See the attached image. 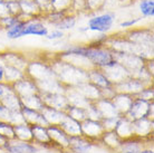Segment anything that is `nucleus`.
Segmentation results:
<instances>
[{
    "label": "nucleus",
    "instance_id": "nucleus-14",
    "mask_svg": "<svg viewBox=\"0 0 154 153\" xmlns=\"http://www.w3.org/2000/svg\"><path fill=\"white\" fill-rule=\"evenodd\" d=\"M102 138H103L106 145L112 146V148H117V146H121V144H122V139L119 138L114 130L105 131L102 135Z\"/></svg>",
    "mask_w": 154,
    "mask_h": 153
},
{
    "label": "nucleus",
    "instance_id": "nucleus-22",
    "mask_svg": "<svg viewBox=\"0 0 154 153\" xmlns=\"http://www.w3.org/2000/svg\"><path fill=\"white\" fill-rule=\"evenodd\" d=\"M5 80V66L0 63V83Z\"/></svg>",
    "mask_w": 154,
    "mask_h": 153
},
{
    "label": "nucleus",
    "instance_id": "nucleus-23",
    "mask_svg": "<svg viewBox=\"0 0 154 153\" xmlns=\"http://www.w3.org/2000/svg\"><path fill=\"white\" fill-rule=\"evenodd\" d=\"M8 140L6 138H5V136H2V135H1V134H0V145L1 146H4V144L5 143H6V142H7Z\"/></svg>",
    "mask_w": 154,
    "mask_h": 153
},
{
    "label": "nucleus",
    "instance_id": "nucleus-9",
    "mask_svg": "<svg viewBox=\"0 0 154 153\" xmlns=\"http://www.w3.org/2000/svg\"><path fill=\"white\" fill-rule=\"evenodd\" d=\"M30 129L34 143L36 142L37 144H53L47 126L40 125V124H32L30 125Z\"/></svg>",
    "mask_w": 154,
    "mask_h": 153
},
{
    "label": "nucleus",
    "instance_id": "nucleus-2",
    "mask_svg": "<svg viewBox=\"0 0 154 153\" xmlns=\"http://www.w3.org/2000/svg\"><path fill=\"white\" fill-rule=\"evenodd\" d=\"M114 19H115V15L112 12H106L103 15L95 16L88 20V27L86 28V30L106 33L112 29Z\"/></svg>",
    "mask_w": 154,
    "mask_h": 153
},
{
    "label": "nucleus",
    "instance_id": "nucleus-11",
    "mask_svg": "<svg viewBox=\"0 0 154 153\" xmlns=\"http://www.w3.org/2000/svg\"><path fill=\"white\" fill-rule=\"evenodd\" d=\"M48 34V29L44 23L39 21H30L26 23L23 29V36H28V35H35V36H42L46 37Z\"/></svg>",
    "mask_w": 154,
    "mask_h": 153
},
{
    "label": "nucleus",
    "instance_id": "nucleus-10",
    "mask_svg": "<svg viewBox=\"0 0 154 153\" xmlns=\"http://www.w3.org/2000/svg\"><path fill=\"white\" fill-rule=\"evenodd\" d=\"M62 127L63 130L65 131V133L68 136H77V135H83L82 134V127H81V122L76 121V120L72 119L70 116L66 115V117L63 120L62 122L58 124Z\"/></svg>",
    "mask_w": 154,
    "mask_h": 153
},
{
    "label": "nucleus",
    "instance_id": "nucleus-8",
    "mask_svg": "<svg viewBox=\"0 0 154 153\" xmlns=\"http://www.w3.org/2000/svg\"><path fill=\"white\" fill-rule=\"evenodd\" d=\"M42 100L45 104V106L53 107V108L60 110V111L69 106L65 96H62L60 94H56V93H48L42 97Z\"/></svg>",
    "mask_w": 154,
    "mask_h": 153
},
{
    "label": "nucleus",
    "instance_id": "nucleus-5",
    "mask_svg": "<svg viewBox=\"0 0 154 153\" xmlns=\"http://www.w3.org/2000/svg\"><path fill=\"white\" fill-rule=\"evenodd\" d=\"M69 148L73 153H89L93 148V143L87 138H83V135L69 136Z\"/></svg>",
    "mask_w": 154,
    "mask_h": 153
},
{
    "label": "nucleus",
    "instance_id": "nucleus-6",
    "mask_svg": "<svg viewBox=\"0 0 154 153\" xmlns=\"http://www.w3.org/2000/svg\"><path fill=\"white\" fill-rule=\"evenodd\" d=\"M21 114H23V119H25V122L29 124V125H32V124H40V125H45V126L49 125L47 120L45 119L44 114L40 113L39 111H37V110L23 106Z\"/></svg>",
    "mask_w": 154,
    "mask_h": 153
},
{
    "label": "nucleus",
    "instance_id": "nucleus-17",
    "mask_svg": "<svg viewBox=\"0 0 154 153\" xmlns=\"http://www.w3.org/2000/svg\"><path fill=\"white\" fill-rule=\"evenodd\" d=\"M140 10L144 17H153L154 1L153 0H142L140 2Z\"/></svg>",
    "mask_w": 154,
    "mask_h": 153
},
{
    "label": "nucleus",
    "instance_id": "nucleus-13",
    "mask_svg": "<svg viewBox=\"0 0 154 153\" xmlns=\"http://www.w3.org/2000/svg\"><path fill=\"white\" fill-rule=\"evenodd\" d=\"M15 134L17 140H21V141L32 142V133H31L30 125L27 123H19V124H15Z\"/></svg>",
    "mask_w": 154,
    "mask_h": 153
},
{
    "label": "nucleus",
    "instance_id": "nucleus-12",
    "mask_svg": "<svg viewBox=\"0 0 154 153\" xmlns=\"http://www.w3.org/2000/svg\"><path fill=\"white\" fill-rule=\"evenodd\" d=\"M88 75V80L92 82L93 84L95 85L96 87H100V89L102 88H108V87H112L113 83L109 80L106 75L104 73H102L100 70H92Z\"/></svg>",
    "mask_w": 154,
    "mask_h": 153
},
{
    "label": "nucleus",
    "instance_id": "nucleus-20",
    "mask_svg": "<svg viewBox=\"0 0 154 153\" xmlns=\"http://www.w3.org/2000/svg\"><path fill=\"white\" fill-rule=\"evenodd\" d=\"M140 18H136V19H130V20H125L123 23H119V27H122V28H127V27H132L134 26L136 23H139Z\"/></svg>",
    "mask_w": 154,
    "mask_h": 153
},
{
    "label": "nucleus",
    "instance_id": "nucleus-25",
    "mask_svg": "<svg viewBox=\"0 0 154 153\" xmlns=\"http://www.w3.org/2000/svg\"><path fill=\"white\" fill-rule=\"evenodd\" d=\"M121 153H135V152H132V151H122Z\"/></svg>",
    "mask_w": 154,
    "mask_h": 153
},
{
    "label": "nucleus",
    "instance_id": "nucleus-26",
    "mask_svg": "<svg viewBox=\"0 0 154 153\" xmlns=\"http://www.w3.org/2000/svg\"><path fill=\"white\" fill-rule=\"evenodd\" d=\"M0 153H9V152H8V151H6V150H5V151H2V152H0Z\"/></svg>",
    "mask_w": 154,
    "mask_h": 153
},
{
    "label": "nucleus",
    "instance_id": "nucleus-19",
    "mask_svg": "<svg viewBox=\"0 0 154 153\" xmlns=\"http://www.w3.org/2000/svg\"><path fill=\"white\" fill-rule=\"evenodd\" d=\"M63 37H64V31L59 29H55L51 33H48L46 36V38L49 40H57V39H62Z\"/></svg>",
    "mask_w": 154,
    "mask_h": 153
},
{
    "label": "nucleus",
    "instance_id": "nucleus-24",
    "mask_svg": "<svg viewBox=\"0 0 154 153\" xmlns=\"http://www.w3.org/2000/svg\"><path fill=\"white\" fill-rule=\"evenodd\" d=\"M139 153H154V152H153V150H151V149H144V150H141Z\"/></svg>",
    "mask_w": 154,
    "mask_h": 153
},
{
    "label": "nucleus",
    "instance_id": "nucleus-18",
    "mask_svg": "<svg viewBox=\"0 0 154 153\" xmlns=\"http://www.w3.org/2000/svg\"><path fill=\"white\" fill-rule=\"evenodd\" d=\"M75 23H76V19L74 18V17H64L60 21H58L55 26L57 29L59 30H66V29H70V28H73L75 26Z\"/></svg>",
    "mask_w": 154,
    "mask_h": 153
},
{
    "label": "nucleus",
    "instance_id": "nucleus-21",
    "mask_svg": "<svg viewBox=\"0 0 154 153\" xmlns=\"http://www.w3.org/2000/svg\"><path fill=\"white\" fill-rule=\"evenodd\" d=\"M8 91L6 89V86H5L2 83H0V100L4 97L5 95H6V93H7Z\"/></svg>",
    "mask_w": 154,
    "mask_h": 153
},
{
    "label": "nucleus",
    "instance_id": "nucleus-16",
    "mask_svg": "<svg viewBox=\"0 0 154 153\" xmlns=\"http://www.w3.org/2000/svg\"><path fill=\"white\" fill-rule=\"evenodd\" d=\"M25 26V23L18 21L11 27H9L7 29V37L9 39H18L23 37V29Z\"/></svg>",
    "mask_w": 154,
    "mask_h": 153
},
{
    "label": "nucleus",
    "instance_id": "nucleus-15",
    "mask_svg": "<svg viewBox=\"0 0 154 153\" xmlns=\"http://www.w3.org/2000/svg\"><path fill=\"white\" fill-rule=\"evenodd\" d=\"M0 134L2 136H5L7 140H14V139H16L14 124L7 122V121H0Z\"/></svg>",
    "mask_w": 154,
    "mask_h": 153
},
{
    "label": "nucleus",
    "instance_id": "nucleus-1",
    "mask_svg": "<svg viewBox=\"0 0 154 153\" xmlns=\"http://www.w3.org/2000/svg\"><path fill=\"white\" fill-rule=\"evenodd\" d=\"M151 107H152V103H150L149 100H144L141 97L135 98V100H133L131 106L127 111L126 117H128L131 121L143 119V117H149Z\"/></svg>",
    "mask_w": 154,
    "mask_h": 153
},
{
    "label": "nucleus",
    "instance_id": "nucleus-4",
    "mask_svg": "<svg viewBox=\"0 0 154 153\" xmlns=\"http://www.w3.org/2000/svg\"><path fill=\"white\" fill-rule=\"evenodd\" d=\"M9 153H37L38 148L32 144V142L21 141V140H8L2 146Z\"/></svg>",
    "mask_w": 154,
    "mask_h": 153
},
{
    "label": "nucleus",
    "instance_id": "nucleus-3",
    "mask_svg": "<svg viewBox=\"0 0 154 153\" xmlns=\"http://www.w3.org/2000/svg\"><path fill=\"white\" fill-rule=\"evenodd\" d=\"M82 127V134L85 135L87 139H95L100 138L103 135L105 131V127L103 123L100 120H93V119H86L83 122H81Z\"/></svg>",
    "mask_w": 154,
    "mask_h": 153
},
{
    "label": "nucleus",
    "instance_id": "nucleus-7",
    "mask_svg": "<svg viewBox=\"0 0 154 153\" xmlns=\"http://www.w3.org/2000/svg\"><path fill=\"white\" fill-rule=\"evenodd\" d=\"M48 133L50 135L51 142L55 144H58L60 146H67L69 144V136L65 133V131L63 130L59 125H54V124H49L47 126Z\"/></svg>",
    "mask_w": 154,
    "mask_h": 153
}]
</instances>
